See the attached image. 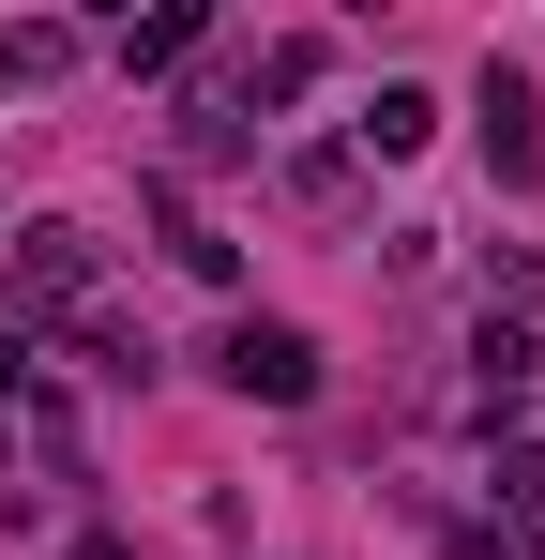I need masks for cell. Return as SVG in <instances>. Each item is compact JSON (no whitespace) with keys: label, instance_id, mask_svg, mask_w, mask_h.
Wrapping results in <instances>:
<instances>
[{"label":"cell","instance_id":"1","mask_svg":"<svg viewBox=\"0 0 545 560\" xmlns=\"http://www.w3.org/2000/svg\"><path fill=\"white\" fill-rule=\"evenodd\" d=\"M212 378H228L243 409H303V394H318V334H303V318H228V334H212Z\"/></svg>","mask_w":545,"mask_h":560},{"label":"cell","instance_id":"7","mask_svg":"<svg viewBox=\"0 0 545 560\" xmlns=\"http://www.w3.org/2000/svg\"><path fill=\"white\" fill-rule=\"evenodd\" d=\"M46 77H77V31H46V15H0V92H46Z\"/></svg>","mask_w":545,"mask_h":560},{"label":"cell","instance_id":"9","mask_svg":"<svg viewBox=\"0 0 545 560\" xmlns=\"http://www.w3.org/2000/svg\"><path fill=\"white\" fill-rule=\"evenodd\" d=\"M77 349H91V378H152V364H167L137 318H77Z\"/></svg>","mask_w":545,"mask_h":560},{"label":"cell","instance_id":"4","mask_svg":"<svg viewBox=\"0 0 545 560\" xmlns=\"http://www.w3.org/2000/svg\"><path fill=\"white\" fill-rule=\"evenodd\" d=\"M152 243H167V258H182L197 288H228V273H243V243H212V212H197V197H182L167 167H152Z\"/></svg>","mask_w":545,"mask_h":560},{"label":"cell","instance_id":"12","mask_svg":"<svg viewBox=\"0 0 545 560\" xmlns=\"http://www.w3.org/2000/svg\"><path fill=\"white\" fill-rule=\"evenodd\" d=\"M500 560H545V515H531V530H515V546H500Z\"/></svg>","mask_w":545,"mask_h":560},{"label":"cell","instance_id":"2","mask_svg":"<svg viewBox=\"0 0 545 560\" xmlns=\"http://www.w3.org/2000/svg\"><path fill=\"white\" fill-rule=\"evenodd\" d=\"M485 167H500V197H545V92L515 61H485Z\"/></svg>","mask_w":545,"mask_h":560},{"label":"cell","instance_id":"3","mask_svg":"<svg viewBox=\"0 0 545 560\" xmlns=\"http://www.w3.org/2000/svg\"><path fill=\"white\" fill-rule=\"evenodd\" d=\"M425 137H440V92H425V77H379V92H363V121H349V152H379V167H409Z\"/></svg>","mask_w":545,"mask_h":560},{"label":"cell","instance_id":"5","mask_svg":"<svg viewBox=\"0 0 545 560\" xmlns=\"http://www.w3.org/2000/svg\"><path fill=\"white\" fill-rule=\"evenodd\" d=\"M197 46H212V15H197V0H167V15H137V31H121V77H182Z\"/></svg>","mask_w":545,"mask_h":560},{"label":"cell","instance_id":"11","mask_svg":"<svg viewBox=\"0 0 545 560\" xmlns=\"http://www.w3.org/2000/svg\"><path fill=\"white\" fill-rule=\"evenodd\" d=\"M77 560H137V546H121V530H77Z\"/></svg>","mask_w":545,"mask_h":560},{"label":"cell","instance_id":"6","mask_svg":"<svg viewBox=\"0 0 545 560\" xmlns=\"http://www.w3.org/2000/svg\"><path fill=\"white\" fill-rule=\"evenodd\" d=\"M318 77H334V46H318V31H288V46H258V61H243V106H303Z\"/></svg>","mask_w":545,"mask_h":560},{"label":"cell","instance_id":"10","mask_svg":"<svg viewBox=\"0 0 545 560\" xmlns=\"http://www.w3.org/2000/svg\"><path fill=\"white\" fill-rule=\"evenodd\" d=\"M485 500H500V515H515V530H531V515H545V440H515V455L485 469Z\"/></svg>","mask_w":545,"mask_h":560},{"label":"cell","instance_id":"8","mask_svg":"<svg viewBox=\"0 0 545 560\" xmlns=\"http://www.w3.org/2000/svg\"><path fill=\"white\" fill-rule=\"evenodd\" d=\"M469 364H485V409H500V394H531V378H545V334H531V318H485Z\"/></svg>","mask_w":545,"mask_h":560}]
</instances>
